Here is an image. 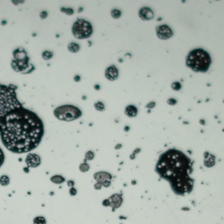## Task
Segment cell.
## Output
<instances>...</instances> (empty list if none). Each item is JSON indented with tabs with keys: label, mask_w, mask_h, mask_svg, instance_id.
Segmentation results:
<instances>
[{
	"label": "cell",
	"mask_w": 224,
	"mask_h": 224,
	"mask_svg": "<svg viewBox=\"0 0 224 224\" xmlns=\"http://www.w3.org/2000/svg\"><path fill=\"white\" fill-rule=\"evenodd\" d=\"M44 125L37 114L20 107L0 118V137L10 152L24 153L40 143Z\"/></svg>",
	"instance_id": "6da1fadb"
},
{
	"label": "cell",
	"mask_w": 224,
	"mask_h": 224,
	"mask_svg": "<svg viewBox=\"0 0 224 224\" xmlns=\"http://www.w3.org/2000/svg\"><path fill=\"white\" fill-rule=\"evenodd\" d=\"M156 172L171 186L190 179L193 172V161L176 149H170L163 152L156 164Z\"/></svg>",
	"instance_id": "7a4b0ae2"
},
{
	"label": "cell",
	"mask_w": 224,
	"mask_h": 224,
	"mask_svg": "<svg viewBox=\"0 0 224 224\" xmlns=\"http://www.w3.org/2000/svg\"><path fill=\"white\" fill-rule=\"evenodd\" d=\"M186 65L194 72L205 73L209 69L211 65V57L209 54L201 48L194 49L188 54Z\"/></svg>",
	"instance_id": "3957f363"
},
{
	"label": "cell",
	"mask_w": 224,
	"mask_h": 224,
	"mask_svg": "<svg viewBox=\"0 0 224 224\" xmlns=\"http://www.w3.org/2000/svg\"><path fill=\"white\" fill-rule=\"evenodd\" d=\"M22 107L12 86L0 84V118Z\"/></svg>",
	"instance_id": "277c9868"
},
{
	"label": "cell",
	"mask_w": 224,
	"mask_h": 224,
	"mask_svg": "<svg viewBox=\"0 0 224 224\" xmlns=\"http://www.w3.org/2000/svg\"><path fill=\"white\" fill-rule=\"evenodd\" d=\"M54 116L61 121H74L81 116V111L77 107L73 105H63L55 109Z\"/></svg>",
	"instance_id": "5b68a950"
},
{
	"label": "cell",
	"mask_w": 224,
	"mask_h": 224,
	"mask_svg": "<svg viewBox=\"0 0 224 224\" xmlns=\"http://www.w3.org/2000/svg\"><path fill=\"white\" fill-rule=\"evenodd\" d=\"M72 33L76 39H83L91 36L93 33L91 24L84 19H78L73 25Z\"/></svg>",
	"instance_id": "8992f818"
},
{
	"label": "cell",
	"mask_w": 224,
	"mask_h": 224,
	"mask_svg": "<svg viewBox=\"0 0 224 224\" xmlns=\"http://www.w3.org/2000/svg\"><path fill=\"white\" fill-rule=\"evenodd\" d=\"M157 36L160 39H168L173 36V31L172 29L166 25H162L156 28Z\"/></svg>",
	"instance_id": "52a82bcc"
},
{
	"label": "cell",
	"mask_w": 224,
	"mask_h": 224,
	"mask_svg": "<svg viewBox=\"0 0 224 224\" xmlns=\"http://www.w3.org/2000/svg\"><path fill=\"white\" fill-rule=\"evenodd\" d=\"M26 162L28 165V166L35 168L40 164V158L37 154H28V156L26 157Z\"/></svg>",
	"instance_id": "ba28073f"
},
{
	"label": "cell",
	"mask_w": 224,
	"mask_h": 224,
	"mask_svg": "<svg viewBox=\"0 0 224 224\" xmlns=\"http://www.w3.org/2000/svg\"><path fill=\"white\" fill-rule=\"evenodd\" d=\"M105 76L108 80L115 81L118 77V70L115 66H110L105 71Z\"/></svg>",
	"instance_id": "9c48e42d"
},
{
	"label": "cell",
	"mask_w": 224,
	"mask_h": 224,
	"mask_svg": "<svg viewBox=\"0 0 224 224\" xmlns=\"http://www.w3.org/2000/svg\"><path fill=\"white\" fill-rule=\"evenodd\" d=\"M139 17L142 20H150L152 18H153L154 14L153 12L148 7H143L140 9V11L138 12Z\"/></svg>",
	"instance_id": "30bf717a"
},
{
	"label": "cell",
	"mask_w": 224,
	"mask_h": 224,
	"mask_svg": "<svg viewBox=\"0 0 224 224\" xmlns=\"http://www.w3.org/2000/svg\"><path fill=\"white\" fill-rule=\"evenodd\" d=\"M94 178L98 183L102 184L104 181L106 180H111L112 176L111 174L108 173H105V172H99V173H96L95 175H94Z\"/></svg>",
	"instance_id": "8fae6325"
},
{
	"label": "cell",
	"mask_w": 224,
	"mask_h": 224,
	"mask_svg": "<svg viewBox=\"0 0 224 224\" xmlns=\"http://www.w3.org/2000/svg\"><path fill=\"white\" fill-rule=\"evenodd\" d=\"M110 200V206L113 207V209L115 208H118L119 207L121 206L123 202V198L120 194H113V195L109 199Z\"/></svg>",
	"instance_id": "7c38bea8"
},
{
	"label": "cell",
	"mask_w": 224,
	"mask_h": 224,
	"mask_svg": "<svg viewBox=\"0 0 224 224\" xmlns=\"http://www.w3.org/2000/svg\"><path fill=\"white\" fill-rule=\"evenodd\" d=\"M215 164V157L209 152L204 153V165L206 167H212Z\"/></svg>",
	"instance_id": "4fadbf2b"
},
{
	"label": "cell",
	"mask_w": 224,
	"mask_h": 224,
	"mask_svg": "<svg viewBox=\"0 0 224 224\" xmlns=\"http://www.w3.org/2000/svg\"><path fill=\"white\" fill-rule=\"evenodd\" d=\"M125 115L130 118H134L137 115V109L134 105H128L125 108Z\"/></svg>",
	"instance_id": "5bb4252c"
},
{
	"label": "cell",
	"mask_w": 224,
	"mask_h": 224,
	"mask_svg": "<svg viewBox=\"0 0 224 224\" xmlns=\"http://www.w3.org/2000/svg\"><path fill=\"white\" fill-rule=\"evenodd\" d=\"M51 181L55 184H61L65 181V179L60 175H54L51 178Z\"/></svg>",
	"instance_id": "9a60e30c"
},
{
	"label": "cell",
	"mask_w": 224,
	"mask_h": 224,
	"mask_svg": "<svg viewBox=\"0 0 224 224\" xmlns=\"http://www.w3.org/2000/svg\"><path fill=\"white\" fill-rule=\"evenodd\" d=\"M68 50L70 52H72V53H76V52H78L80 50V46L76 43L72 42L68 45Z\"/></svg>",
	"instance_id": "2e32d148"
},
{
	"label": "cell",
	"mask_w": 224,
	"mask_h": 224,
	"mask_svg": "<svg viewBox=\"0 0 224 224\" xmlns=\"http://www.w3.org/2000/svg\"><path fill=\"white\" fill-rule=\"evenodd\" d=\"M46 219L42 216H38L33 220V224H46Z\"/></svg>",
	"instance_id": "e0dca14e"
},
{
	"label": "cell",
	"mask_w": 224,
	"mask_h": 224,
	"mask_svg": "<svg viewBox=\"0 0 224 224\" xmlns=\"http://www.w3.org/2000/svg\"><path fill=\"white\" fill-rule=\"evenodd\" d=\"M10 182V179L6 175H3L1 178H0V184L2 186H7Z\"/></svg>",
	"instance_id": "ac0fdd59"
},
{
	"label": "cell",
	"mask_w": 224,
	"mask_h": 224,
	"mask_svg": "<svg viewBox=\"0 0 224 224\" xmlns=\"http://www.w3.org/2000/svg\"><path fill=\"white\" fill-rule=\"evenodd\" d=\"M121 14H122V12H121L118 9H114V10H112V11H111V16H112V18H116H116H120Z\"/></svg>",
	"instance_id": "d6986e66"
},
{
	"label": "cell",
	"mask_w": 224,
	"mask_h": 224,
	"mask_svg": "<svg viewBox=\"0 0 224 224\" xmlns=\"http://www.w3.org/2000/svg\"><path fill=\"white\" fill-rule=\"evenodd\" d=\"M95 108L98 111H103L104 110V104L102 102H98L95 103Z\"/></svg>",
	"instance_id": "ffe728a7"
},
{
	"label": "cell",
	"mask_w": 224,
	"mask_h": 224,
	"mask_svg": "<svg viewBox=\"0 0 224 224\" xmlns=\"http://www.w3.org/2000/svg\"><path fill=\"white\" fill-rule=\"evenodd\" d=\"M42 57L44 60H49L53 57V53L52 52H48V51H45L42 54Z\"/></svg>",
	"instance_id": "44dd1931"
},
{
	"label": "cell",
	"mask_w": 224,
	"mask_h": 224,
	"mask_svg": "<svg viewBox=\"0 0 224 224\" xmlns=\"http://www.w3.org/2000/svg\"><path fill=\"white\" fill-rule=\"evenodd\" d=\"M79 168H80V171H81V172H83V173H85V172H88V171H89V165L85 162V163H83V164H81V165H80V167H79Z\"/></svg>",
	"instance_id": "7402d4cb"
},
{
	"label": "cell",
	"mask_w": 224,
	"mask_h": 224,
	"mask_svg": "<svg viewBox=\"0 0 224 224\" xmlns=\"http://www.w3.org/2000/svg\"><path fill=\"white\" fill-rule=\"evenodd\" d=\"M172 89H174V90H176V91H179V89H181V84L179 82V81H175V82H173V84H172Z\"/></svg>",
	"instance_id": "603a6c76"
},
{
	"label": "cell",
	"mask_w": 224,
	"mask_h": 224,
	"mask_svg": "<svg viewBox=\"0 0 224 224\" xmlns=\"http://www.w3.org/2000/svg\"><path fill=\"white\" fill-rule=\"evenodd\" d=\"M94 157H95V154H94L93 152H91V151H89V152H88L87 153H86L85 155V158H86V160H92L94 158Z\"/></svg>",
	"instance_id": "cb8c5ba5"
},
{
	"label": "cell",
	"mask_w": 224,
	"mask_h": 224,
	"mask_svg": "<svg viewBox=\"0 0 224 224\" xmlns=\"http://www.w3.org/2000/svg\"><path fill=\"white\" fill-rule=\"evenodd\" d=\"M60 11L65 12V13L68 14V15H72V14L74 13V10L71 9V8H61Z\"/></svg>",
	"instance_id": "d4e9b609"
},
{
	"label": "cell",
	"mask_w": 224,
	"mask_h": 224,
	"mask_svg": "<svg viewBox=\"0 0 224 224\" xmlns=\"http://www.w3.org/2000/svg\"><path fill=\"white\" fill-rule=\"evenodd\" d=\"M4 161H5V154H4L3 151H2V149L0 148V167H1V165H3Z\"/></svg>",
	"instance_id": "484cf974"
},
{
	"label": "cell",
	"mask_w": 224,
	"mask_h": 224,
	"mask_svg": "<svg viewBox=\"0 0 224 224\" xmlns=\"http://www.w3.org/2000/svg\"><path fill=\"white\" fill-rule=\"evenodd\" d=\"M167 103H168L169 105H175V104L177 103V101L174 98H170V99H168V101H167Z\"/></svg>",
	"instance_id": "4316f807"
},
{
	"label": "cell",
	"mask_w": 224,
	"mask_h": 224,
	"mask_svg": "<svg viewBox=\"0 0 224 224\" xmlns=\"http://www.w3.org/2000/svg\"><path fill=\"white\" fill-rule=\"evenodd\" d=\"M139 152H140V149H139V148H137V149H136L135 151H134V152L132 153V155H131V157H130V158H131V159H134V158H135V156H136V155H137V153H138Z\"/></svg>",
	"instance_id": "83f0119b"
},
{
	"label": "cell",
	"mask_w": 224,
	"mask_h": 224,
	"mask_svg": "<svg viewBox=\"0 0 224 224\" xmlns=\"http://www.w3.org/2000/svg\"><path fill=\"white\" fill-rule=\"evenodd\" d=\"M110 185H111V181L110 180H106L102 184V186H103V187H109Z\"/></svg>",
	"instance_id": "f1b7e54d"
},
{
	"label": "cell",
	"mask_w": 224,
	"mask_h": 224,
	"mask_svg": "<svg viewBox=\"0 0 224 224\" xmlns=\"http://www.w3.org/2000/svg\"><path fill=\"white\" fill-rule=\"evenodd\" d=\"M102 205H103L104 207L110 206V200H109V199H106V200H104L103 201H102Z\"/></svg>",
	"instance_id": "f546056e"
},
{
	"label": "cell",
	"mask_w": 224,
	"mask_h": 224,
	"mask_svg": "<svg viewBox=\"0 0 224 224\" xmlns=\"http://www.w3.org/2000/svg\"><path fill=\"white\" fill-rule=\"evenodd\" d=\"M69 193H70V194L71 195H75V194H76V193H77V191H76V189H75V188H74V187H72V188H70V190H69Z\"/></svg>",
	"instance_id": "4dcf8cb0"
},
{
	"label": "cell",
	"mask_w": 224,
	"mask_h": 224,
	"mask_svg": "<svg viewBox=\"0 0 224 224\" xmlns=\"http://www.w3.org/2000/svg\"><path fill=\"white\" fill-rule=\"evenodd\" d=\"M154 107H155V102H149V103L146 105V108H148V109H152V108H154Z\"/></svg>",
	"instance_id": "1f68e13d"
},
{
	"label": "cell",
	"mask_w": 224,
	"mask_h": 224,
	"mask_svg": "<svg viewBox=\"0 0 224 224\" xmlns=\"http://www.w3.org/2000/svg\"><path fill=\"white\" fill-rule=\"evenodd\" d=\"M102 184H100V183H98V182H96V183L95 184V189H96V190H100L102 188Z\"/></svg>",
	"instance_id": "d6a6232c"
},
{
	"label": "cell",
	"mask_w": 224,
	"mask_h": 224,
	"mask_svg": "<svg viewBox=\"0 0 224 224\" xmlns=\"http://www.w3.org/2000/svg\"><path fill=\"white\" fill-rule=\"evenodd\" d=\"M47 17V12H41V14H40V18H46Z\"/></svg>",
	"instance_id": "836d02e7"
},
{
	"label": "cell",
	"mask_w": 224,
	"mask_h": 224,
	"mask_svg": "<svg viewBox=\"0 0 224 224\" xmlns=\"http://www.w3.org/2000/svg\"><path fill=\"white\" fill-rule=\"evenodd\" d=\"M74 181H68V185L69 186V187H73V186H74Z\"/></svg>",
	"instance_id": "e575fe53"
},
{
	"label": "cell",
	"mask_w": 224,
	"mask_h": 224,
	"mask_svg": "<svg viewBox=\"0 0 224 224\" xmlns=\"http://www.w3.org/2000/svg\"><path fill=\"white\" fill-rule=\"evenodd\" d=\"M74 81H80V76H75L74 77Z\"/></svg>",
	"instance_id": "d590c367"
},
{
	"label": "cell",
	"mask_w": 224,
	"mask_h": 224,
	"mask_svg": "<svg viewBox=\"0 0 224 224\" xmlns=\"http://www.w3.org/2000/svg\"><path fill=\"white\" fill-rule=\"evenodd\" d=\"M121 146H122V144H118V145H116V147H115V148H116V150H118V149H120V148H121Z\"/></svg>",
	"instance_id": "8d00e7d4"
},
{
	"label": "cell",
	"mask_w": 224,
	"mask_h": 224,
	"mask_svg": "<svg viewBox=\"0 0 224 224\" xmlns=\"http://www.w3.org/2000/svg\"><path fill=\"white\" fill-rule=\"evenodd\" d=\"M129 130H130V127H129V126H126V127H125V128H124V131H128Z\"/></svg>",
	"instance_id": "74e56055"
},
{
	"label": "cell",
	"mask_w": 224,
	"mask_h": 224,
	"mask_svg": "<svg viewBox=\"0 0 224 224\" xmlns=\"http://www.w3.org/2000/svg\"><path fill=\"white\" fill-rule=\"evenodd\" d=\"M200 123H201V124H205V122H204V120H202V119H201V120H200Z\"/></svg>",
	"instance_id": "f35d334b"
},
{
	"label": "cell",
	"mask_w": 224,
	"mask_h": 224,
	"mask_svg": "<svg viewBox=\"0 0 224 224\" xmlns=\"http://www.w3.org/2000/svg\"><path fill=\"white\" fill-rule=\"evenodd\" d=\"M95 89H97V90H98V89H100V87H99V86H98V85H95Z\"/></svg>",
	"instance_id": "ab89813d"
},
{
	"label": "cell",
	"mask_w": 224,
	"mask_h": 224,
	"mask_svg": "<svg viewBox=\"0 0 224 224\" xmlns=\"http://www.w3.org/2000/svg\"><path fill=\"white\" fill-rule=\"evenodd\" d=\"M182 210H184V211L187 210V211H188V210H189V208H182Z\"/></svg>",
	"instance_id": "60d3db41"
},
{
	"label": "cell",
	"mask_w": 224,
	"mask_h": 224,
	"mask_svg": "<svg viewBox=\"0 0 224 224\" xmlns=\"http://www.w3.org/2000/svg\"><path fill=\"white\" fill-rule=\"evenodd\" d=\"M24 171L26 172V173H28V172H29V170H28V169L26 168H26H24Z\"/></svg>",
	"instance_id": "b9f144b4"
},
{
	"label": "cell",
	"mask_w": 224,
	"mask_h": 224,
	"mask_svg": "<svg viewBox=\"0 0 224 224\" xmlns=\"http://www.w3.org/2000/svg\"><path fill=\"white\" fill-rule=\"evenodd\" d=\"M136 183H137V182H136L135 180H132V182H131V184H132V185H135Z\"/></svg>",
	"instance_id": "7bdbcfd3"
}]
</instances>
